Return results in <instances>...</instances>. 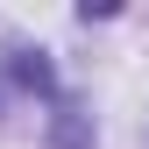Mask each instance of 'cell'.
Wrapping results in <instances>:
<instances>
[{
  "label": "cell",
  "instance_id": "1",
  "mask_svg": "<svg viewBox=\"0 0 149 149\" xmlns=\"http://www.w3.org/2000/svg\"><path fill=\"white\" fill-rule=\"evenodd\" d=\"M7 78L22 85V92H57L50 57H43V50H29V43H14V50H7Z\"/></svg>",
  "mask_w": 149,
  "mask_h": 149
},
{
  "label": "cell",
  "instance_id": "2",
  "mask_svg": "<svg viewBox=\"0 0 149 149\" xmlns=\"http://www.w3.org/2000/svg\"><path fill=\"white\" fill-rule=\"evenodd\" d=\"M57 142H64V149H85V121L64 114V121H57Z\"/></svg>",
  "mask_w": 149,
  "mask_h": 149
}]
</instances>
